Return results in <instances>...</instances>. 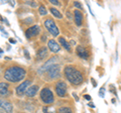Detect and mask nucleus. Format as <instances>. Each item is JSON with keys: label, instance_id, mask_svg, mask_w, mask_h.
I'll return each instance as SVG.
<instances>
[{"label": "nucleus", "instance_id": "1", "mask_svg": "<svg viewBox=\"0 0 121 113\" xmlns=\"http://www.w3.org/2000/svg\"><path fill=\"white\" fill-rule=\"evenodd\" d=\"M64 75L67 80L70 82V84L73 86H80L84 82V76L82 72L73 65L66 66L64 70Z\"/></svg>", "mask_w": 121, "mask_h": 113}, {"label": "nucleus", "instance_id": "2", "mask_svg": "<svg viewBox=\"0 0 121 113\" xmlns=\"http://www.w3.org/2000/svg\"><path fill=\"white\" fill-rule=\"evenodd\" d=\"M26 76V71L21 67H9L4 72V79L8 82L17 83L22 81Z\"/></svg>", "mask_w": 121, "mask_h": 113}, {"label": "nucleus", "instance_id": "3", "mask_svg": "<svg viewBox=\"0 0 121 113\" xmlns=\"http://www.w3.org/2000/svg\"><path fill=\"white\" fill-rule=\"evenodd\" d=\"M40 99L45 104H51L55 101L54 93L50 88H43L40 91Z\"/></svg>", "mask_w": 121, "mask_h": 113}, {"label": "nucleus", "instance_id": "4", "mask_svg": "<svg viewBox=\"0 0 121 113\" xmlns=\"http://www.w3.org/2000/svg\"><path fill=\"white\" fill-rule=\"evenodd\" d=\"M60 71H62L60 65H59V64H54V65H52L47 70V73L51 80H55V79H59L60 77V75H62L60 74Z\"/></svg>", "mask_w": 121, "mask_h": 113}, {"label": "nucleus", "instance_id": "5", "mask_svg": "<svg viewBox=\"0 0 121 113\" xmlns=\"http://www.w3.org/2000/svg\"><path fill=\"white\" fill-rule=\"evenodd\" d=\"M44 26H45V28L48 29V32H50L52 36H55V37L59 36V33H60L59 28H58V26H56V22L52 19L48 18V19L44 20Z\"/></svg>", "mask_w": 121, "mask_h": 113}, {"label": "nucleus", "instance_id": "6", "mask_svg": "<svg viewBox=\"0 0 121 113\" xmlns=\"http://www.w3.org/2000/svg\"><path fill=\"white\" fill-rule=\"evenodd\" d=\"M67 89H68V86L66 84V82L64 81H58L56 83L55 85V91L56 93V95H58L59 97H64L66 96L67 94Z\"/></svg>", "mask_w": 121, "mask_h": 113}, {"label": "nucleus", "instance_id": "7", "mask_svg": "<svg viewBox=\"0 0 121 113\" xmlns=\"http://www.w3.org/2000/svg\"><path fill=\"white\" fill-rule=\"evenodd\" d=\"M40 33V27L39 25H33V26H30L26 29L25 31V35L27 39H31V37H35L36 35H39Z\"/></svg>", "mask_w": 121, "mask_h": 113}, {"label": "nucleus", "instance_id": "8", "mask_svg": "<svg viewBox=\"0 0 121 113\" xmlns=\"http://www.w3.org/2000/svg\"><path fill=\"white\" fill-rule=\"evenodd\" d=\"M30 84H31V82H30L29 80H26L24 82H22L19 86H17L16 87V94L18 96L23 95V94L25 93V91L27 90V88L30 86Z\"/></svg>", "mask_w": 121, "mask_h": 113}, {"label": "nucleus", "instance_id": "9", "mask_svg": "<svg viewBox=\"0 0 121 113\" xmlns=\"http://www.w3.org/2000/svg\"><path fill=\"white\" fill-rule=\"evenodd\" d=\"M0 108L3 109L6 113H12L13 112V106L9 101L0 98Z\"/></svg>", "mask_w": 121, "mask_h": 113}, {"label": "nucleus", "instance_id": "10", "mask_svg": "<svg viewBox=\"0 0 121 113\" xmlns=\"http://www.w3.org/2000/svg\"><path fill=\"white\" fill-rule=\"evenodd\" d=\"M76 52H77V55L83 60H88V58H89L88 50H87L86 48H84L83 46H78L77 50H76Z\"/></svg>", "mask_w": 121, "mask_h": 113}, {"label": "nucleus", "instance_id": "11", "mask_svg": "<svg viewBox=\"0 0 121 113\" xmlns=\"http://www.w3.org/2000/svg\"><path fill=\"white\" fill-rule=\"evenodd\" d=\"M48 50H50L51 52H55V54H56V52H59L60 51V47L59 46V43H56V41L55 39H50L48 41Z\"/></svg>", "mask_w": 121, "mask_h": 113}, {"label": "nucleus", "instance_id": "12", "mask_svg": "<svg viewBox=\"0 0 121 113\" xmlns=\"http://www.w3.org/2000/svg\"><path fill=\"white\" fill-rule=\"evenodd\" d=\"M74 18H75V23L77 24V26H81L83 23V19H84V15L80 10L76 9L74 11Z\"/></svg>", "mask_w": 121, "mask_h": 113}, {"label": "nucleus", "instance_id": "13", "mask_svg": "<svg viewBox=\"0 0 121 113\" xmlns=\"http://www.w3.org/2000/svg\"><path fill=\"white\" fill-rule=\"evenodd\" d=\"M48 48L45 47H41L36 52V60L37 61H41V60H44L48 56Z\"/></svg>", "mask_w": 121, "mask_h": 113}, {"label": "nucleus", "instance_id": "14", "mask_svg": "<svg viewBox=\"0 0 121 113\" xmlns=\"http://www.w3.org/2000/svg\"><path fill=\"white\" fill-rule=\"evenodd\" d=\"M37 91H39V86L37 85H32V86H29L27 88V90L25 91V94L27 97H33L36 95Z\"/></svg>", "mask_w": 121, "mask_h": 113}, {"label": "nucleus", "instance_id": "15", "mask_svg": "<svg viewBox=\"0 0 121 113\" xmlns=\"http://www.w3.org/2000/svg\"><path fill=\"white\" fill-rule=\"evenodd\" d=\"M9 94V85L7 83H0V96H7Z\"/></svg>", "mask_w": 121, "mask_h": 113}, {"label": "nucleus", "instance_id": "16", "mask_svg": "<svg viewBox=\"0 0 121 113\" xmlns=\"http://www.w3.org/2000/svg\"><path fill=\"white\" fill-rule=\"evenodd\" d=\"M50 11H51V13H52L55 17L59 18V19H60V18H63V14L60 13V11L59 9L55 8V7H51V8H50Z\"/></svg>", "mask_w": 121, "mask_h": 113}, {"label": "nucleus", "instance_id": "17", "mask_svg": "<svg viewBox=\"0 0 121 113\" xmlns=\"http://www.w3.org/2000/svg\"><path fill=\"white\" fill-rule=\"evenodd\" d=\"M59 41H60V43L62 44V46L66 48V50L68 51V52H71V47H70V44H69V43L64 39V37H59Z\"/></svg>", "mask_w": 121, "mask_h": 113}, {"label": "nucleus", "instance_id": "18", "mask_svg": "<svg viewBox=\"0 0 121 113\" xmlns=\"http://www.w3.org/2000/svg\"><path fill=\"white\" fill-rule=\"evenodd\" d=\"M59 113H73V111L69 107H60L59 109Z\"/></svg>", "mask_w": 121, "mask_h": 113}, {"label": "nucleus", "instance_id": "19", "mask_svg": "<svg viewBox=\"0 0 121 113\" xmlns=\"http://www.w3.org/2000/svg\"><path fill=\"white\" fill-rule=\"evenodd\" d=\"M39 12L40 15H47L48 10H47V8H45L43 5H40V6H39Z\"/></svg>", "mask_w": 121, "mask_h": 113}, {"label": "nucleus", "instance_id": "20", "mask_svg": "<svg viewBox=\"0 0 121 113\" xmlns=\"http://www.w3.org/2000/svg\"><path fill=\"white\" fill-rule=\"evenodd\" d=\"M115 90H116V88H115V86H114V85H110V86H109V91H110L111 93L114 94L115 96L118 97V94H117V91H115Z\"/></svg>", "mask_w": 121, "mask_h": 113}, {"label": "nucleus", "instance_id": "21", "mask_svg": "<svg viewBox=\"0 0 121 113\" xmlns=\"http://www.w3.org/2000/svg\"><path fill=\"white\" fill-rule=\"evenodd\" d=\"M99 96L101 98H104L105 97V87H102L99 91Z\"/></svg>", "mask_w": 121, "mask_h": 113}, {"label": "nucleus", "instance_id": "22", "mask_svg": "<svg viewBox=\"0 0 121 113\" xmlns=\"http://www.w3.org/2000/svg\"><path fill=\"white\" fill-rule=\"evenodd\" d=\"M74 5L77 7L78 9H83V6H82V4H81V3L79 2V1H75V2H74Z\"/></svg>", "mask_w": 121, "mask_h": 113}, {"label": "nucleus", "instance_id": "23", "mask_svg": "<svg viewBox=\"0 0 121 113\" xmlns=\"http://www.w3.org/2000/svg\"><path fill=\"white\" fill-rule=\"evenodd\" d=\"M26 3L27 4H29V5H31V6H33V7H36L37 6V4L35 2H31V1H26Z\"/></svg>", "mask_w": 121, "mask_h": 113}, {"label": "nucleus", "instance_id": "24", "mask_svg": "<svg viewBox=\"0 0 121 113\" xmlns=\"http://www.w3.org/2000/svg\"><path fill=\"white\" fill-rule=\"evenodd\" d=\"M43 110L44 113H56V112H50V111H48V106H44Z\"/></svg>", "mask_w": 121, "mask_h": 113}, {"label": "nucleus", "instance_id": "25", "mask_svg": "<svg viewBox=\"0 0 121 113\" xmlns=\"http://www.w3.org/2000/svg\"><path fill=\"white\" fill-rule=\"evenodd\" d=\"M87 6H88V8H89V11H90V13L92 14V15H93V17H94V16H95V14H94V12L92 11V9H91V7H90V4H89V2H87Z\"/></svg>", "mask_w": 121, "mask_h": 113}, {"label": "nucleus", "instance_id": "26", "mask_svg": "<svg viewBox=\"0 0 121 113\" xmlns=\"http://www.w3.org/2000/svg\"><path fill=\"white\" fill-rule=\"evenodd\" d=\"M50 2L52 4H55V5H60V2H58V0H50Z\"/></svg>", "mask_w": 121, "mask_h": 113}, {"label": "nucleus", "instance_id": "27", "mask_svg": "<svg viewBox=\"0 0 121 113\" xmlns=\"http://www.w3.org/2000/svg\"><path fill=\"white\" fill-rule=\"evenodd\" d=\"M91 83H92V85H93V87H97V83L95 81V79H91Z\"/></svg>", "mask_w": 121, "mask_h": 113}, {"label": "nucleus", "instance_id": "28", "mask_svg": "<svg viewBox=\"0 0 121 113\" xmlns=\"http://www.w3.org/2000/svg\"><path fill=\"white\" fill-rule=\"evenodd\" d=\"M84 98L86 100H88V101H90L91 99H92V98H91V96L90 95H88V94H86V95H84Z\"/></svg>", "mask_w": 121, "mask_h": 113}, {"label": "nucleus", "instance_id": "29", "mask_svg": "<svg viewBox=\"0 0 121 113\" xmlns=\"http://www.w3.org/2000/svg\"><path fill=\"white\" fill-rule=\"evenodd\" d=\"M88 106L90 107V108H95L96 106H95V104H94L93 102H90V103H88Z\"/></svg>", "mask_w": 121, "mask_h": 113}, {"label": "nucleus", "instance_id": "30", "mask_svg": "<svg viewBox=\"0 0 121 113\" xmlns=\"http://www.w3.org/2000/svg\"><path fill=\"white\" fill-rule=\"evenodd\" d=\"M24 55H25V56H26V59H30L29 54L27 52V51H26V50H24Z\"/></svg>", "mask_w": 121, "mask_h": 113}, {"label": "nucleus", "instance_id": "31", "mask_svg": "<svg viewBox=\"0 0 121 113\" xmlns=\"http://www.w3.org/2000/svg\"><path fill=\"white\" fill-rule=\"evenodd\" d=\"M73 96L75 97V100L77 101V102H78L79 100H80V99H79V97H78V95H76V93H73Z\"/></svg>", "mask_w": 121, "mask_h": 113}, {"label": "nucleus", "instance_id": "32", "mask_svg": "<svg viewBox=\"0 0 121 113\" xmlns=\"http://www.w3.org/2000/svg\"><path fill=\"white\" fill-rule=\"evenodd\" d=\"M67 16H68V18H72V15H71V13L69 12V11L67 12Z\"/></svg>", "mask_w": 121, "mask_h": 113}, {"label": "nucleus", "instance_id": "33", "mask_svg": "<svg viewBox=\"0 0 121 113\" xmlns=\"http://www.w3.org/2000/svg\"><path fill=\"white\" fill-rule=\"evenodd\" d=\"M9 41H10L11 43H16V41H15L14 39H9Z\"/></svg>", "mask_w": 121, "mask_h": 113}]
</instances>
